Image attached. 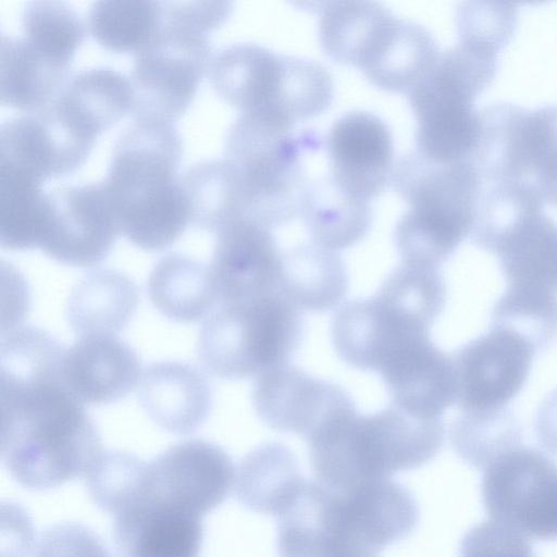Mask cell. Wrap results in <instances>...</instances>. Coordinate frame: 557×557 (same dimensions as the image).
<instances>
[{
    "mask_svg": "<svg viewBox=\"0 0 557 557\" xmlns=\"http://www.w3.org/2000/svg\"><path fill=\"white\" fill-rule=\"evenodd\" d=\"M432 326L446 302V284L437 267L403 261L375 294Z\"/></svg>",
    "mask_w": 557,
    "mask_h": 557,
    "instance_id": "cell-40",
    "label": "cell"
},
{
    "mask_svg": "<svg viewBox=\"0 0 557 557\" xmlns=\"http://www.w3.org/2000/svg\"><path fill=\"white\" fill-rule=\"evenodd\" d=\"M306 482L292 451L282 444L268 443L242 460L234 487L245 506L278 518Z\"/></svg>",
    "mask_w": 557,
    "mask_h": 557,
    "instance_id": "cell-32",
    "label": "cell"
},
{
    "mask_svg": "<svg viewBox=\"0 0 557 557\" xmlns=\"http://www.w3.org/2000/svg\"><path fill=\"white\" fill-rule=\"evenodd\" d=\"M302 334L301 310L275 290L222 304L205 319L197 354L211 375L240 380L288 363Z\"/></svg>",
    "mask_w": 557,
    "mask_h": 557,
    "instance_id": "cell-5",
    "label": "cell"
},
{
    "mask_svg": "<svg viewBox=\"0 0 557 557\" xmlns=\"http://www.w3.org/2000/svg\"><path fill=\"white\" fill-rule=\"evenodd\" d=\"M143 375L137 354L115 336L79 338L65 348L61 379L83 405H107L127 396Z\"/></svg>",
    "mask_w": 557,
    "mask_h": 557,
    "instance_id": "cell-19",
    "label": "cell"
},
{
    "mask_svg": "<svg viewBox=\"0 0 557 557\" xmlns=\"http://www.w3.org/2000/svg\"><path fill=\"white\" fill-rule=\"evenodd\" d=\"M330 176L348 194L369 201L392 181L394 147L377 116L354 111L338 119L326 136Z\"/></svg>",
    "mask_w": 557,
    "mask_h": 557,
    "instance_id": "cell-14",
    "label": "cell"
},
{
    "mask_svg": "<svg viewBox=\"0 0 557 557\" xmlns=\"http://www.w3.org/2000/svg\"><path fill=\"white\" fill-rule=\"evenodd\" d=\"M146 465L129 453H104L85 478L91 497L117 515L135 499Z\"/></svg>",
    "mask_w": 557,
    "mask_h": 557,
    "instance_id": "cell-42",
    "label": "cell"
},
{
    "mask_svg": "<svg viewBox=\"0 0 557 557\" xmlns=\"http://www.w3.org/2000/svg\"><path fill=\"white\" fill-rule=\"evenodd\" d=\"M225 159L239 180L245 220L271 230L295 218L307 180L292 125L242 115L228 132Z\"/></svg>",
    "mask_w": 557,
    "mask_h": 557,
    "instance_id": "cell-7",
    "label": "cell"
},
{
    "mask_svg": "<svg viewBox=\"0 0 557 557\" xmlns=\"http://www.w3.org/2000/svg\"><path fill=\"white\" fill-rule=\"evenodd\" d=\"M307 441L317 482L347 492L426 463L442 447L444 422L414 417L393 404L359 414L354 404L326 420Z\"/></svg>",
    "mask_w": 557,
    "mask_h": 557,
    "instance_id": "cell-3",
    "label": "cell"
},
{
    "mask_svg": "<svg viewBox=\"0 0 557 557\" xmlns=\"http://www.w3.org/2000/svg\"><path fill=\"white\" fill-rule=\"evenodd\" d=\"M382 376L392 404L423 419L442 418L456 403L457 377L453 356L425 338L384 367Z\"/></svg>",
    "mask_w": 557,
    "mask_h": 557,
    "instance_id": "cell-20",
    "label": "cell"
},
{
    "mask_svg": "<svg viewBox=\"0 0 557 557\" xmlns=\"http://www.w3.org/2000/svg\"><path fill=\"white\" fill-rule=\"evenodd\" d=\"M69 71L41 55L24 38L2 36L0 102L27 113L38 112L60 94Z\"/></svg>",
    "mask_w": 557,
    "mask_h": 557,
    "instance_id": "cell-30",
    "label": "cell"
},
{
    "mask_svg": "<svg viewBox=\"0 0 557 557\" xmlns=\"http://www.w3.org/2000/svg\"><path fill=\"white\" fill-rule=\"evenodd\" d=\"M91 150L48 109L11 119L0 127V165L42 184L76 171Z\"/></svg>",
    "mask_w": 557,
    "mask_h": 557,
    "instance_id": "cell-17",
    "label": "cell"
},
{
    "mask_svg": "<svg viewBox=\"0 0 557 557\" xmlns=\"http://www.w3.org/2000/svg\"><path fill=\"white\" fill-rule=\"evenodd\" d=\"M252 404L269 428L307 440L322 423L354 401L341 386L286 363L257 376Z\"/></svg>",
    "mask_w": 557,
    "mask_h": 557,
    "instance_id": "cell-13",
    "label": "cell"
},
{
    "mask_svg": "<svg viewBox=\"0 0 557 557\" xmlns=\"http://www.w3.org/2000/svg\"><path fill=\"white\" fill-rule=\"evenodd\" d=\"M48 196V219L39 248L66 265L83 268L101 262L120 233L101 182L61 186Z\"/></svg>",
    "mask_w": 557,
    "mask_h": 557,
    "instance_id": "cell-12",
    "label": "cell"
},
{
    "mask_svg": "<svg viewBox=\"0 0 557 557\" xmlns=\"http://www.w3.org/2000/svg\"><path fill=\"white\" fill-rule=\"evenodd\" d=\"M395 18L377 2H331L319 22L321 46L333 61L360 70Z\"/></svg>",
    "mask_w": 557,
    "mask_h": 557,
    "instance_id": "cell-31",
    "label": "cell"
},
{
    "mask_svg": "<svg viewBox=\"0 0 557 557\" xmlns=\"http://www.w3.org/2000/svg\"><path fill=\"white\" fill-rule=\"evenodd\" d=\"M24 39L45 58L71 67L84 41L86 28L79 15L66 3L35 0L22 14Z\"/></svg>",
    "mask_w": 557,
    "mask_h": 557,
    "instance_id": "cell-38",
    "label": "cell"
},
{
    "mask_svg": "<svg viewBox=\"0 0 557 557\" xmlns=\"http://www.w3.org/2000/svg\"><path fill=\"white\" fill-rule=\"evenodd\" d=\"M455 451L468 463L485 469L505 451L520 446L521 426L508 408L461 411L450 425Z\"/></svg>",
    "mask_w": 557,
    "mask_h": 557,
    "instance_id": "cell-37",
    "label": "cell"
},
{
    "mask_svg": "<svg viewBox=\"0 0 557 557\" xmlns=\"http://www.w3.org/2000/svg\"><path fill=\"white\" fill-rule=\"evenodd\" d=\"M183 145L173 123L135 119L117 140L101 182L120 233L146 251L175 243L190 223L177 170Z\"/></svg>",
    "mask_w": 557,
    "mask_h": 557,
    "instance_id": "cell-2",
    "label": "cell"
},
{
    "mask_svg": "<svg viewBox=\"0 0 557 557\" xmlns=\"http://www.w3.org/2000/svg\"><path fill=\"white\" fill-rule=\"evenodd\" d=\"M494 253L507 287L557 294V224L543 211L515 227Z\"/></svg>",
    "mask_w": 557,
    "mask_h": 557,
    "instance_id": "cell-29",
    "label": "cell"
},
{
    "mask_svg": "<svg viewBox=\"0 0 557 557\" xmlns=\"http://www.w3.org/2000/svg\"><path fill=\"white\" fill-rule=\"evenodd\" d=\"M49 196L42 183L0 165V244L9 250L39 248L47 224Z\"/></svg>",
    "mask_w": 557,
    "mask_h": 557,
    "instance_id": "cell-34",
    "label": "cell"
},
{
    "mask_svg": "<svg viewBox=\"0 0 557 557\" xmlns=\"http://www.w3.org/2000/svg\"><path fill=\"white\" fill-rule=\"evenodd\" d=\"M518 8L509 2H462L456 13L459 42L499 53L510 41Z\"/></svg>",
    "mask_w": 557,
    "mask_h": 557,
    "instance_id": "cell-43",
    "label": "cell"
},
{
    "mask_svg": "<svg viewBox=\"0 0 557 557\" xmlns=\"http://www.w3.org/2000/svg\"><path fill=\"white\" fill-rule=\"evenodd\" d=\"M35 557H110L97 536L77 524H59L47 531Z\"/></svg>",
    "mask_w": 557,
    "mask_h": 557,
    "instance_id": "cell-46",
    "label": "cell"
},
{
    "mask_svg": "<svg viewBox=\"0 0 557 557\" xmlns=\"http://www.w3.org/2000/svg\"><path fill=\"white\" fill-rule=\"evenodd\" d=\"M537 349L508 327L490 325L487 333L453 355L456 404L461 411H493L506 405L525 383Z\"/></svg>",
    "mask_w": 557,
    "mask_h": 557,
    "instance_id": "cell-11",
    "label": "cell"
},
{
    "mask_svg": "<svg viewBox=\"0 0 557 557\" xmlns=\"http://www.w3.org/2000/svg\"><path fill=\"white\" fill-rule=\"evenodd\" d=\"M541 211L543 200L531 185L517 181H481L470 234L472 242L494 253L515 227Z\"/></svg>",
    "mask_w": 557,
    "mask_h": 557,
    "instance_id": "cell-36",
    "label": "cell"
},
{
    "mask_svg": "<svg viewBox=\"0 0 557 557\" xmlns=\"http://www.w3.org/2000/svg\"><path fill=\"white\" fill-rule=\"evenodd\" d=\"M460 557H535L527 537L494 520L483 521L465 535Z\"/></svg>",
    "mask_w": 557,
    "mask_h": 557,
    "instance_id": "cell-44",
    "label": "cell"
},
{
    "mask_svg": "<svg viewBox=\"0 0 557 557\" xmlns=\"http://www.w3.org/2000/svg\"><path fill=\"white\" fill-rule=\"evenodd\" d=\"M298 213L312 243L334 251L348 248L363 238L371 223L369 201L342 189L330 174L307 181Z\"/></svg>",
    "mask_w": 557,
    "mask_h": 557,
    "instance_id": "cell-25",
    "label": "cell"
},
{
    "mask_svg": "<svg viewBox=\"0 0 557 557\" xmlns=\"http://www.w3.org/2000/svg\"><path fill=\"white\" fill-rule=\"evenodd\" d=\"M278 519L281 557H379L393 543L383 507L367 487L337 492L306 482Z\"/></svg>",
    "mask_w": 557,
    "mask_h": 557,
    "instance_id": "cell-6",
    "label": "cell"
},
{
    "mask_svg": "<svg viewBox=\"0 0 557 557\" xmlns=\"http://www.w3.org/2000/svg\"><path fill=\"white\" fill-rule=\"evenodd\" d=\"M138 400L148 418L162 430L188 434L207 419L210 385L202 372L178 361L151 363L143 372Z\"/></svg>",
    "mask_w": 557,
    "mask_h": 557,
    "instance_id": "cell-21",
    "label": "cell"
},
{
    "mask_svg": "<svg viewBox=\"0 0 557 557\" xmlns=\"http://www.w3.org/2000/svg\"><path fill=\"white\" fill-rule=\"evenodd\" d=\"M281 263L271 230L239 220L219 231L209 263L218 306L280 290Z\"/></svg>",
    "mask_w": 557,
    "mask_h": 557,
    "instance_id": "cell-15",
    "label": "cell"
},
{
    "mask_svg": "<svg viewBox=\"0 0 557 557\" xmlns=\"http://www.w3.org/2000/svg\"><path fill=\"white\" fill-rule=\"evenodd\" d=\"M212 58L208 36L163 24L157 38L134 60L129 79L134 117L170 123L182 117Z\"/></svg>",
    "mask_w": 557,
    "mask_h": 557,
    "instance_id": "cell-8",
    "label": "cell"
},
{
    "mask_svg": "<svg viewBox=\"0 0 557 557\" xmlns=\"http://www.w3.org/2000/svg\"><path fill=\"white\" fill-rule=\"evenodd\" d=\"M200 518L133 506L115 516L117 543L126 557H197Z\"/></svg>",
    "mask_w": 557,
    "mask_h": 557,
    "instance_id": "cell-28",
    "label": "cell"
},
{
    "mask_svg": "<svg viewBox=\"0 0 557 557\" xmlns=\"http://www.w3.org/2000/svg\"><path fill=\"white\" fill-rule=\"evenodd\" d=\"M539 443L549 453L557 454V388L542 401L535 422Z\"/></svg>",
    "mask_w": 557,
    "mask_h": 557,
    "instance_id": "cell-47",
    "label": "cell"
},
{
    "mask_svg": "<svg viewBox=\"0 0 557 557\" xmlns=\"http://www.w3.org/2000/svg\"><path fill=\"white\" fill-rule=\"evenodd\" d=\"M482 497L492 520L524 537L557 539V465L543 453L511 448L485 469Z\"/></svg>",
    "mask_w": 557,
    "mask_h": 557,
    "instance_id": "cell-10",
    "label": "cell"
},
{
    "mask_svg": "<svg viewBox=\"0 0 557 557\" xmlns=\"http://www.w3.org/2000/svg\"><path fill=\"white\" fill-rule=\"evenodd\" d=\"M430 329L376 295L343 304L331 326L337 356L356 369L375 372L401 345L430 334Z\"/></svg>",
    "mask_w": 557,
    "mask_h": 557,
    "instance_id": "cell-16",
    "label": "cell"
},
{
    "mask_svg": "<svg viewBox=\"0 0 557 557\" xmlns=\"http://www.w3.org/2000/svg\"><path fill=\"white\" fill-rule=\"evenodd\" d=\"M235 476L230 456L218 445L201 440L182 442L146 465L137 495L127 508L143 506L200 518L227 497Z\"/></svg>",
    "mask_w": 557,
    "mask_h": 557,
    "instance_id": "cell-9",
    "label": "cell"
},
{
    "mask_svg": "<svg viewBox=\"0 0 557 557\" xmlns=\"http://www.w3.org/2000/svg\"><path fill=\"white\" fill-rule=\"evenodd\" d=\"M160 1H97L88 11L87 27L99 46L115 53L138 54L160 34Z\"/></svg>",
    "mask_w": 557,
    "mask_h": 557,
    "instance_id": "cell-35",
    "label": "cell"
},
{
    "mask_svg": "<svg viewBox=\"0 0 557 557\" xmlns=\"http://www.w3.org/2000/svg\"><path fill=\"white\" fill-rule=\"evenodd\" d=\"M440 54L436 41L424 27L396 18L360 71L380 89L409 92L430 73Z\"/></svg>",
    "mask_w": 557,
    "mask_h": 557,
    "instance_id": "cell-26",
    "label": "cell"
},
{
    "mask_svg": "<svg viewBox=\"0 0 557 557\" xmlns=\"http://www.w3.org/2000/svg\"><path fill=\"white\" fill-rule=\"evenodd\" d=\"M521 180L557 206V106L528 110L520 150Z\"/></svg>",
    "mask_w": 557,
    "mask_h": 557,
    "instance_id": "cell-39",
    "label": "cell"
},
{
    "mask_svg": "<svg viewBox=\"0 0 557 557\" xmlns=\"http://www.w3.org/2000/svg\"><path fill=\"white\" fill-rule=\"evenodd\" d=\"M138 300V288L127 275L113 269H97L73 286L66 319L79 338L115 336L128 324Z\"/></svg>",
    "mask_w": 557,
    "mask_h": 557,
    "instance_id": "cell-23",
    "label": "cell"
},
{
    "mask_svg": "<svg viewBox=\"0 0 557 557\" xmlns=\"http://www.w3.org/2000/svg\"><path fill=\"white\" fill-rule=\"evenodd\" d=\"M163 24L208 36L221 26L232 12L227 1H165Z\"/></svg>",
    "mask_w": 557,
    "mask_h": 557,
    "instance_id": "cell-45",
    "label": "cell"
},
{
    "mask_svg": "<svg viewBox=\"0 0 557 557\" xmlns=\"http://www.w3.org/2000/svg\"><path fill=\"white\" fill-rule=\"evenodd\" d=\"M491 325L508 327L545 350L557 336V295L550 292L507 287L495 302Z\"/></svg>",
    "mask_w": 557,
    "mask_h": 557,
    "instance_id": "cell-41",
    "label": "cell"
},
{
    "mask_svg": "<svg viewBox=\"0 0 557 557\" xmlns=\"http://www.w3.org/2000/svg\"><path fill=\"white\" fill-rule=\"evenodd\" d=\"M278 289L301 311H329L347 293L345 263L337 251L298 245L282 253Z\"/></svg>",
    "mask_w": 557,
    "mask_h": 557,
    "instance_id": "cell-27",
    "label": "cell"
},
{
    "mask_svg": "<svg viewBox=\"0 0 557 557\" xmlns=\"http://www.w3.org/2000/svg\"><path fill=\"white\" fill-rule=\"evenodd\" d=\"M147 289L153 307L178 323L207 319L219 304L209 264L182 253H169L156 263Z\"/></svg>",
    "mask_w": 557,
    "mask_h": 557,
    "instance_id": "cell-24",
    "label": "cell"
},
{
    "mask_svg": "<svg viewBox=\"0 0 557 557\" xmlns=\"http://www.w3.org/2000/svg\"><path fill=\"white\" fill-rule=\"evenodd\" d=\"M64 349L38 327L17 326L1 336V457L27 487L86 478L104 454L83 404L62 382Z\"/></svg>",
    "mask_w": 557,
    "mask_h": 557,
    "instance_id": "cell-1",
    "label": "cell"
},
{
    "mask_svg": "<svg viewBox=\"0 0 557 557\" xmlns=\"http://www.w3.org/2000/svg\"><path fill=\"white\" fill-rule=\"evenodd\" d=\"M286 60L258 45L238 44L212 58L208 75L214 91L242 115L278 120Z\"/></svg>",
    "mask_w": 557,
    "mask_h": 557,
    "instance_id": "cell-18",
    "label": "cell"
},
{
    "mask_svg": "<svg viewBox=\"0 0 557 557\" xmlns=\"http://www.w3.org/2000/svg\"><path fill=\"white\" fill-rule=\"evenodd\" d=\"M131 81L106 67L73 76L49 104L76 134L96 144L97 138L133 112Z\"/></svg>",
    "mask_w": 557,
    "mask_h": 557,
    "instance_id": "cell-22",
    "label": "cell"
},
{
    "mask_svg": "<svg viewBox=\"0 0 557 557\" xmlns=\"http://www.w3.org/2000/svg\"><path fill=\"white\" fill-rule=\"evenodd\" d=\"M392 183L409 205L395 230L403 261L440 267L471 234L481 178L470 162L403 158Z\"/></svg>",
    "mask_w": 557,
    "mask_h": 557,
    "instance_id": "cell-4",
    "label": "cell"
},
{
    "mask_svg": "<svg viewBox=\"0 0 557 557\" xmlns=\"http://www.w3.org/2000/svg\"><path fill=\"white\" fill-rule=\"evenodd\" d=\"M190 223L216 234L225 226L245 220V205L234 166L222 160L202 161L182 177Z\"/></svg>",
    "mask_w": 557,
    "mask_h": 557,
    "instance_id": "cell-33",
    "label": "cell"
}]
</instances>
